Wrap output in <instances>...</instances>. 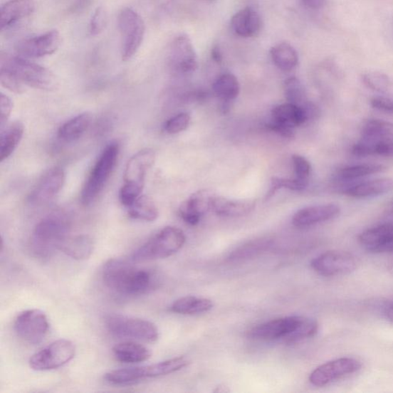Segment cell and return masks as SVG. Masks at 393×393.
<instances>
[{
  "mask_svg": "<svg viewBox=\"0 0 393 393\" xmlns=\"http://www.w3.org/2000/svg\"><path fill=\"white\" fill-rule=\"evenodd\" d=\"M132 260L113 258L108 261L103 279L108 289L125 297H136L150 293L158 283L151 270L137 266Z\"/></svg>",
  "mask_w": 393,
  "mask_h": 393,
  "instance_id": "obj_1",
  "label": "cell"
},
{
  "mask_svg": "<svg viewBox=\"0 0 393 393\" xmlns=\"http://www.w3.org/2000/svg\"><path fill=\"white\" fill-rule=\"evenodd\" d=\"M70 230L71 221L66 214L55 212L47 215L35 227L29 244L31 252L38 259L51 258L56 251H61Z\"/></svg>",
  "mask_w": 393,
  "mask_h": 393,
  "instance_id": "obj_2",
  "label": "cell"
},
{
  "mask_svg": "<svg viewBox=\"0 0 393 393\" xmlns=\"http://www.w3.org/2000/svg\"><path fill=\"white\" fill-rule=\"evenodd\" d=\"M0 70L16 75L25 85L42 90H53L58 83L55 75L47 68L29 61L28 58L1 53Z\"/></svg>",
  "mask_w": 393,
  "mask_h": 393,
  "instance_id": "obj_3",
  "label": "cell"
},
{
  "mask_svg": "<svg viewBox=\"0 0 393 393\" xmlns=\"http://www.w3.org/2000/svg\"><path fill=\"white\" fill-rule=\"evenodd\" d=\"M120 145L117 142L108 144L85 182L81 193L83 204H92L103 192L115 168Z\"/></svg>",
  "mask_w": 393,
  "mask_h": 393,
  "instance_id": "obj_4",
  "label": "cell"
},
{
  "mask_svg": "<svg viewBox=\"0 0 393 393\" xmlns=\"http://www.w3.org/2000/svg\"><path fill=\"white\" fill-rule=\"evenodd\" d=\"M185 241L182 230L169 226L136 250L132 260L135 263H144L169 258L183 248Z\"/></svg>",
  "mask_w": 393,
  "mask_h": 393,
  "instance_id": "obj_5",
  "label": "cell"
},
{
  "mask_svg": "<svg viewBox=\"0 0 393 393\" xmlns=\"http://www.w3.org/2000/svg\"><path fill=\"white\" fill-rule=\"evenodd\" d=\"M185 357H175L154 365L112 370L106 373L105 379L114 385L130 384L147 378H155L171 374L189 365Z\"/></svg>",
  "mask_w": 393,
  "mask_h": 393,
  "instance_id": "obj_6",
  "label": "cell"
},
{
  "mask_svg": "<svg viewBox=\"0 0 393 393\" xmlns=\"http://www.w3.org/2000/svg\"><path fill=\"white\" fill-rule=\"evenodd\" d=\"M105 328L112 335L145 342H155L159 331L152 322L142 318L110 314L105 320Z\"/></svg>",
  "mask_w": 393,
  "mask_h": 393,
  "instance_id": "obj_7",
  "label": "cell"
},
{
  "mask_svg": "<svg viewBox=\"0 0 393 393\" xmlns=\"http://www.w3.org/2000/svg\"><path fill=\"white\" fill-rule=\"evenodd\" d=\"M121 36V54L123 61H129L139 51L145 34V24L142 17L133 9H122L117 16Z\"/></svg>",
  "mask_w": 393,
  "mask_h": 393,
  "instance_id": "obj_8",
  "label": "cell"
},
{
  "mask_svg": "<svg viewBox=\"0 0 393 393\" xmlns=\"http://www.w3.org/2000/svg\"><path fill=\"white\" fill-rule=\"evenodd\" d=\"M74 343L68 340H58L29 360V367L36 371L53 370L63 367L75 356Z\"/></svg>",
  "mask_w": 393,
  "mask_h": 393,
  "instance_id": "obj_9",
  "label": "cell"
},
{
  "mask_svg": "<svg viewBox=\"0 0 393 393\" xmlns=\"http://www.w3.org/2000/svg\"><path fill=\"white\" fill-rule=\"evenodd\" d=\"M48 328L49 323L45 313L37 309L23 311L14 322L17 336L31 345H38L44 340Z\"/></svg>",
  "mask_w": 393,
  "mask_h": 393,
  "instance_id": "obj_10",
  "label": "cell"
},
{
  "mask_svg": "<svg viewBox=\"0 0 393 393\" xmlns=\"http://www.w3.org/2000/svg\"><path fill=\"white\" fill-rule=\"evenodd\" d=\"M357 261L352 254L341 251H330L311 261V268L323 277L349 274L357 268Z\"/></svg>",
  "mask_w": 393,
  "mask_h": 393,
  "instance_id": "obj_11",
  "label": "cell"
},
{
  "mask_svg": "<svg viewBox=\"0 0 393 393\" xmlns=\"http://www.w3.org/2000/svg\"><path fill=\"white\" fill-rule=\"evenodd\" d=\"M361 362L353 358L343 357L331 360L314 370L309 377L313 386L323 387L360 370Z\"/></svg>",
  "mask_w": 393,
  "mask_h": 393,
  "instance_id": "obj_12",
  "label": "cell"
},
{
  "mask_svg": "<svg viewBox=\"0 0 393 393\" xmlns=\"http://www.w3.org/2000/svg\"><path fill=\"white\" fill-rule=\"evenodd\" d=\"M62 43V36L57 31L23 39L15 47L16 55L28 58H38L55 53Z\"/></svg>",
  "mask_w": 393,
  "mask_h": 393,
  "instance_id": "obj_13",
  "label": "cell"
},
{
  "mask_svg": "<svg viewBox=\"0 0 393 393\" xmlns=\"http://www.w3.org/2000/svg\"><path fill=\"white\" fill-rule=\"evenodd\" d=\"M301 316L274 319L253 328L248 337L260 341L286 340L296 331L302 320Z\"/></svg>",
  "mask_w": 393,
  "mask_h": 393,
  "instance_id": "obj_14",
  "label": "cell"
},
{
  "mask_svg": "<svg viewBox=\"0 0 393 393\" xmlns=\"http://www.w3.org/2000/svg\"><path fill=\"white\" fill-rule=\"evenodd\" d=\"M169 66L179 74L193 73L198 68V57L188 36L182 34L174 38L169 48Z\"/></svg>",
  "mask_w": 393,
  "mask_h": 393,
  "instance_id": "obj_15",
  "label": "cell"
},
{
  "mask_svg": "<svg viewBox=\"0 0 393 393\" xmlns=\"http://www.w3.org/2000/svg\"><path fill=\"white\" fill-rule=\"evenodd\" d=\"M65 181V172L60 167L48 170L29 194L28 202L33 205H42L52 201L62 190Z\"/></svg>",
  "mask_w": 393,
  "mask_h": 393,
  "instance_id": "obj_16",
  "label": "cell"
},
{
  "mask_svg": "<svg viewBox=\"0 0 393 393\" xmlns=\"http://www.w3.org/2000/svg\"><path fill=\"white\" fill-rule=\"evenodd\" d=\"M359 241L371 253L393 252V224H380L362 232Z\"/></svg>",
  "mask_w": 393,
  "mask_h": 393,
  "instance_id": "obj_17",
  "label": "cell"
},
{
  "mask_svg": "<svg viewBox=\"0 0 393 393\" xmlns=\"http://www.w3.org/2000/svg\"><path fill=\"white\" fill-rule=\"evenodd\" d=\"M215 194L209 189H203L194 193L184 201L179 209L181 218L190 225H197L201 217L211 210L212 200Z\"/></svg>",
  "mask_w": 393,
  "mask_h": 393,
  "instance_id": "obj_18",
  "label": "cell"
},
{
  "mask_svg": "<svg viewBox=\"0 0 393 393\" xmlns=\"http://www.w3.org/2000/svg\"><path fill=\"white\" fill-rule=\"evenodd\" d=\"M340 211L339 206L334 204L311 206L295 214L293 224L298 228L310 227L337 218Z\"/></svg>",
  "mask_w": 393,
  "mask_h": 393,
  "instance_id": "obj_19",
  "label": "cell"
},
{
  "mask_svg": "<svg viewBox=\"0 0 393 393\" xmlns=\"http://www.w3.org/2000/svg\"><path fill=\"white\" fill-rule=\"evenodd\" d=\"M155 152L150 149L137 152L127 162L124 173L125 183H133L145 186V177L154 165Z\"/></svg>",
  "mask_w": 393,
  "mask_h": 393,
  "instance_id": "obj_20",
  "label": "cell"
},
{
  "mask_svg": "<svg viewBox=\"0 0 393 393\" xmlns=\"http://www.w3.org/2000/svg\"><path fill=\"white\" fill-rule=\"evenodd\" d=\"M231 25L236 35L243 38H252L261 33L262 19L256 9L248 6L234 15Z\"/></svg>",
  "mask_w": 393,
  "mask_h": 393,
  "instance_id": "obj_21",
  "label": "cell"
},
{
  "mask_svg": "<svg viewBox=\"0 0 393 393\" xmlns=\"http://www.w3.org/2000/svg\"><path fill=\"white\" fill-rule=\"evenodd\" d=\"M256 207V201L231 200L224 197L214 196L211 210L222 217L239 218L250 214Z\"/></svg>",
  "mask_w": 393,
  "mask_h": 393,
  "instance_id": "obj_22",
  "label": "cell"
},
{
  "mask_svg": "<svg viewBox=\"0 0 393 393\" xmlns=\"http://www.w3.org/2000/svg\"><path fill=\"white\" fill-rule=\"evenodd\" d=\"M36 9L34 0H9L0 11V25L1 29L16 23L21 19L33 14Z\"/></svg>",
  "mask_w": 393,
  "mask_h": 393,
  "instance_id": "obj_23",
  "label": "cell"
},
{
  "mask_svg": "<svg viewBox=\"0 0 393 393\" xmlns=\"http://www.w3.org/2000/svg\"><path fill=\"white\" fill-rule=\"evenodd\" d=\"M352 153L362 158L372 155L391 158L393 157V137H386V139L362 137L360 142L353 145Z\"/></svg>",
  "mask_w": 393,
  "mask_h": 393,
  "instance_id": "obj_24",
  "label": "cell"
},
{
  "mask_svg": "<svg viewBox=\"0 0 393 393\" xmlns=\"http://www.w3.org/2000/svg\"><path fill=\"white\" fill-rule=\"evenodd\" d=\"M271 121L290 127L292 129L308 122L303 108L289 103L274 108L271 112Z\"/></svg>",
  "mask_w": 393,
  "mask_h": 393,
  "instance_id": "obj_25",
  "label": "cell"
},
{
  "mask_svg": "<svg viewBox=\"0 0 393 393\" xmlns=\"http://www.w3.org/2000/svg\"><path fill=\"white\" fill-rule=\"evenodd\" d=\"M61 251L67 256L77 261H84L91 257L94 251V243L86 235L68 236L61 246Z\"/></svg>",
  "mask_w": 393,
  "mask_h": 393,
  "instance_id": "obj_26",
  "label": "cell"
},
{
  "mask_svg": "<svg viewBox=\"0 0 393 393\" xmlns=\"http://www.w3.org/2000/svg\"><path fill=\"white\" fill-rule=\"evenodd\" d=\"M113 355L117 361L125 363L142 362L152 357L150 349L132 341L117 344L112 349Z\"/></svg>",
  "mask_w": 393,
  "mask_h": 393,
  "instance_id": "obj_27",
  "label": "cell"
},
{
  "mask_svg": "<svg viewBox=\"0 0 393 393\" xmlns=\"http://www.w3.org/2000/svg\"><path fill=\"white\" fill-rule=\"evenodd\" d=\"M393 190V179H380L352 186L345 194L351 198L365 199L389 193Z\"/></svg>",
  "mask_w": 393,
  "mask_h": 393,
  "instance_id": "obj_28",
  "label": "cell"
},
{
  "mask_svg": "<svg viewBox=\"0 0 393 393\" xmlns=\"http://www.w3.org/2000/svg\"><path fill=\"white\" fill-rule=\"evenodd\" d=\"M93 121L90 113L84 112L78 115L65 122L58 131V137L66 142H72L85 134Z\"/></svg>",
  "mask_w": 393,
  "mask_h": 393,
  "instance_id": "obj_29",
  "label": "cell"
},
{
  "mask_svg": "<svg viewBox=\"0 0 393 393\" xmlns=\"http://www.w3.org/2000/svg\"><path fill=\"white\" fill-rule=\"evenodd\" d=\"M24 135V125L21 122H15L1 130L0 137V162H3L16 150Z\"/></svg>",
  "mask_w": 393,
  "mask_h": 393,
  "instance_id": "obj_30",
  "label": "cell"
},
{
  "mask_svg": "<svg viewBox=\"0 0 393 393\" xmlns=\"http://www.w3.org/2000/svg\"><path fill=\"white\" fill-rule=\"evenodd\" d=\"M270 53L274 65L283 72L292 71L298 64V53L290 43L275 45L271 48Z\"/></svg>",
  "mask_w": 393,
  "mask_h": 393,
  "instance_id": "obj_31",
  "label": "cell"
},
{
  "mask_svg": "<svg viewBox=\"0 0 393 393\" xmlns=\"http://www.w3.org/2000/svg\"><path fill=\"white\" fill-rule=\"evenodd\" d=\"M213 308L214 303L209 299L187 296L175 300L171 310L182 315H194L209 312Z\"/></svg>",
  "mask_w": 393,
  "mask_h": 393,
  "instance_id": "obj_32",
  "label": "cell"
},
{
  "mask_svg": "<svg viewBox=\"0 0 393 393\" xmlns=\"http://www.w3.org/2000/svg\"><path fill=\"white\" fill-rule=\"evenodd\" d=\"M127 209L130 217L135 220L152 222L159 218V209L149 196H140Z\"/></svg>",
  "mask_w": 393,
  "mask_h": 393,
  "instance_id": "obj_33",
  "label": "cell"
},
{
  "mask_svg": "<svg viewBox=\"0 0 393 393\" xmlns=\"http://www.w3.org/2000/svg\"><path fill=\"white\" fill-rule=\"evenodd\" d=\"M213 90L221 101L231 102L239 96L240 84L237 77L231 73H225L215 80Z\"/></svg>",
  "mask_w": 393,
  "mask_h": 393,
  "instance_id": "obj_34",
  "label": "cell"
},
{
  "mask_svg": "<svg viewBox=\"0 0 393 393\" xmlns=\"http://www.w3.org/2000/svg\"><path fill=\"white\" fill-rule=\"evenodd\" d=\"M361 134L362 137L368 139L393 137V123L379 120H370L363 124Z\"/></svg>",
  "mask_w": 393,
  "mask_h": 393,
  "instance_id": "obj_35",
  "label": "cell"
},
{
  "mask_svg": "<svg viewBox=\"0 0 393 393\" xmlns=\"http://www.w3.org/2000/svg\"><path fill=\"white\" fill-rule=\"evenodd\" d=\"M387 167L379 164H362L346 167L339 172V177L344 180H353L367 175L384 172Z\"/></svg>",
  "mask_w": 393,
  "mask_h": 393,
  "instance_id": "obj_36",
  "label": "cell"
},
{
  "mask_svg": "<svg viewBox=\"0 0 393 393\" xmlns=\"http://www.w3.org/2000/svg\"><path fill=\"white\" fill-rule=\"evenodd\" d=\"M283 91L289 103L301 105L308 101L305 88L296 77L289 78L284 82Z\"/></svg>",
  "mask_w": 393,
  "mask_h": 393,
  "instance_id": "obj_37",
  "label": "cell"
},
{
  "mask_svg": "<svg viewBox=\"0 0 393 393\" xmlns=\"http://www.w3.org/2000/svg\"><path fill=\"white\" fill-rule=\"evenodd\" d=\"M318 330L319 324L316 320L303 317L296 331L291 334L285 343L293 344L311 338L316 335Z\"/></svg>",
  "mask_w": 393,
  "mask_h": 393,
  "instance_id": "obj_38",
  "label": "cell"
},
{
  "mask_svg": "<svg viewBox=\"0 0 393 393\" xmlns=\"http://www.w3.org/2000/svg\"><path fill=\"white\" fill-rule=\"evenodd\" d=\"M365 85L373 91L387 93L392 90V83L389 77L379 72H371L362 76Z\"/></svg>",
  "mask_w": 393,
  "mask_h": 393,
  "instance_id": "obj_39",
  "label": "cell"
},
{
  "mask_svg": "<svg viewBox=\"0 0 393 393\" xmlns=\"http://www.w3.org/2000/svg\"><path fill=\"white\" fill-rule=\"evenodd\" d=\"M308 182H303L296 178L294 179H282L273 177L271 179L270 190L267 194L266 200L270 199L278 190L285 189L291 191H302L307 188Z\"/></svg>",
  "mask_w": 393,
  "mask_h": 393,
  "instance_id": "obj_40",
  "label": "cell"
},
{
  "mask_svg": "<svg viewBox=\"0 0 393 393\" xmlns=\"http://www.w3.org/2000/svg\"><path fill=\"white\" fill-rule=\"evenodd\" d=\"M144 187L133 184L124 183L120 192V200L125 208L129 209L140 198Z\"/></svg>",
  "mask_w": 393,
  "mask_h": 393,
  "instance_id": "obj_41",
  "label": "cell"
},
{
  "mask_svg": "<svg viewBox=\"0 0 393 393\" xmlns=\"http://www.w3.org/2000/svg\"><path fill=\"white\" fill-rule=\"evenodd\" d=\"M191 117L188 113H180L167 121L164 130L170 135L178 134L184 131L189 127Z\"/></svg>",
  "mask_w": 393,
  "mask_h": 393,
  "instance_id": "obj_42",
  "label": "cell"
},
{
  "mask_svg": "<svg viewBox=\"0 0 393 393\" xmlns=\"http://www.w3.org/2000/svg\"><path fill=\"white\" fill-rule=\"evenodd\" d=\"M109 21V16L106 9L103 7H98L91 18L90 23V33L92 36H98L102 33Z\"/></svg>",
  "mask_w": 393,
  "mask_h": 393,
  "instance_id": "obj_43",
  "label": "cell"
},
{
  "mask_svg": "<svg viewBox=\"0 0 393 393\" xmlns=\"http://www.w3.org/2000/svg\"><path fill=\"white\" fill-rule=\"evenodd\" d=\"M0 83L6 90L16 94L25 92V85L16 75L6 70H0Z\"/></svg>",
  "mask_w": 393,
  "mask_h": 393,
  "instance_id": "obj_44",
  "label": "cell"
},
{
  "mask_svg": "<svg viewBox=\"0 0 393 393\" xmlns=\"http://www.w3.org/2000/svg\"><path fill=\"white\" fill-rule=\"evenodd\" d=\"M292 160L296 179L309 182L311 173L310 163L300 154H293Z\"/></svg>",
  "mask_w": 393,
  "mask_h": 393,
  "instance_id": "obj_45",
  "label": "cell"
},
{
  "mask_svg": "<svg viewBox=\"0 0 393 393\" xmlns=\"http://www.w3.org/2000/svg\"><path fill=\"white\" fill-rule=\"evenodd\" d=\"M13 110L14 103L11 98L1 93L0 95V126H1V130L4 129Z\"/></svg>",
  "mask_w": 393,
  "mask_h": 393,
  "instance_id": "obj_46",
  "label": "cell"
},
{
  "mask_svg": "<svg viewBox=\"0 0 393 393\" xmlns=\"http://www.w3.org/2000/svg\"><path fill=\"white\" fill-rule=\"evenodd\" d=\"M265 247H266V245L263 243H256L245 246L243 248L234 251L231 255V258L239 260L250 258L257 253L262 251Z\"/></svg>",
  "mask_w": 393,
  "mask_h": 393,
  "instance_id": "obj_47",
  "label": "cell"
},
{
  "mask_svg": "<svg viewBox=\"0 0 393 393\" xmlns=\"http://www.w3.org/2000/svg\"><path fill=\"white\" fill-rule=\"evenodd\" d=\"M370 104L374 109L393 114V98L389 97L372 98Z\"/></svg>",
  "mask_w": 393,
  "mask_h": 393,
  "instance_id": "obj_48",
  "label": "cell"
},
{
  "mask_svg": "<svg viewBox=\"0 0 393 393\" xmlns=\"http://www.w3.org/2000/svg\"><path fill=\"white\" fill-rule=\"evenodd\" d=\"M268 127L271 131L276 132L284 137H293L294 135V129H292V127L286 125L271 121L268 124Z\"/></svg>",
  "mask_w": 393,
  "mask_h": 393,
  "instance_id": "obj_49",
  "label": "cell"
},
{
  "mask_svg": "<svg viewBox=\"0 0 393 393\" xmlns=\"http://www.w3.org/2000/svg\"><path fill=\"white\" fill-rule=\"evenodd\" d=\"M327 0H303L304 4L313 9H318L325 4Z\"/></svg>",
  "mask_w": 393,
  "mask_h": 393,
  "instance_id": "obj_50",
  "label": "cell"
},
{
  "mask_svg": "<svg viewBox=\"0 0 393 393\" xmlns=\"http://www.w3.org/2000/svg\"><path fill=\"white\" fill-rule=\"evenodd\" d=\"M211 57L212 60L216 63H220L222 62L223 56L219 46H216L213 47L211 49Z\"/></svg>",
  "mask_w": 393,
  "mask_h": 393,
  "instance_id": "obj_51",
  "label": "cell"
},
{
  "mask_svg": "<svg viewBox=\"0 0 393 393\" xmlns=\"http://www.w3.org/2000/svg\"><path fill=\"white\" fill-rule=\"evenodd\" d=\"M386 315L387 319L393 323V304L387 309Z\"/></svg>",
  "mask_w": 393,
  "mask_h": 393,
  "instance_id": "obj_52",
  "label": "cell"
},
{
  "mask_svg": "<svg viewBox=\"0 0 393 393\" xmlns=\"http://www.w3.org/2000/svg\"><path fill=\"white\" fill-rule=\"evenodd\" d=\"M230 390L227 389V387H218L217 389H215L214 392H227Z\"/></svg>",
  "mask_w": 393,
  "mask_h": 393,
  "instance_id": "obj_53",
  "label": "cell"
}]
</instances>
